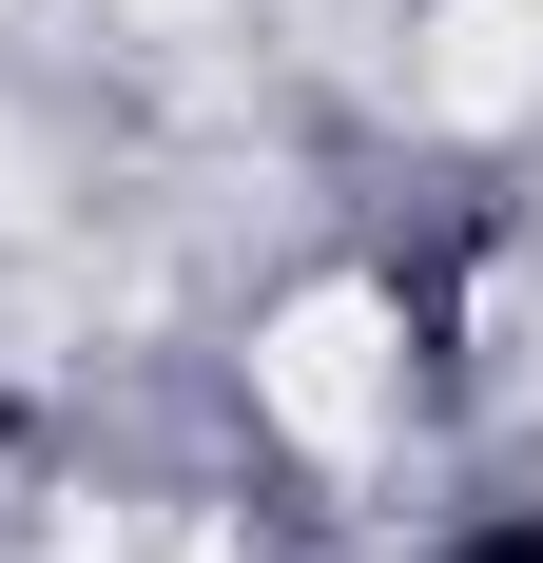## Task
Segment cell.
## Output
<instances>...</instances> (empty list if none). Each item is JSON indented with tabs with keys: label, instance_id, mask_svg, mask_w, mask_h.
Returning a JSON list of instances; mask_svg holds the SVG:
<instances>
[{
	"label": "cell",
	"instance_id": "cell-1",
	"mask_svg": "<svg viewBox=\"0 0 543 563\" xmlns=\"http://www.w3.org/2000/svg\"><path fill=\"white\" fill-rule=\"evenodd\" d=\"M446 563H543V506H505V525H466Z\"/></svg>",
	"mask_w": 543,
	"mask_h": 563
}]
</instances>
